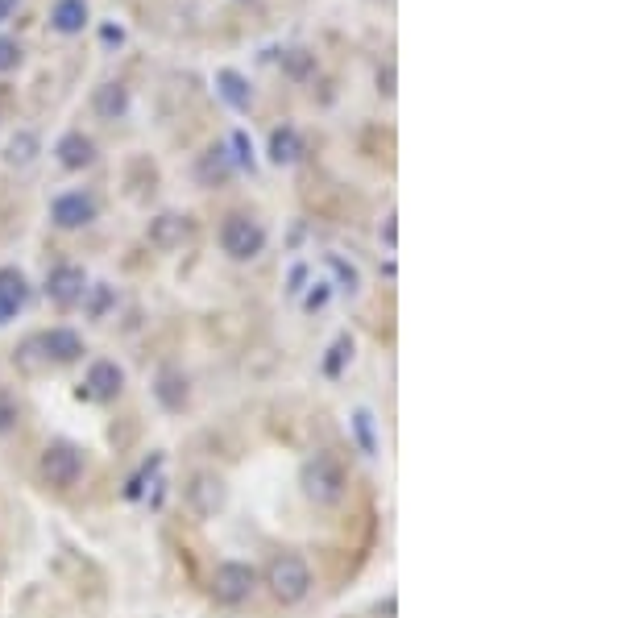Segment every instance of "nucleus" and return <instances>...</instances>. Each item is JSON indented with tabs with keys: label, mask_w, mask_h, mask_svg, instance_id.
<instances>
[{
	"label": "nucleus",
	"mask_w": 622,
	"mask_h": 618,
	"mask_svg": "<svg viewBox=\"0 0 622 618\" xmlns=\"http://www.w3.org/2000/svg\"><path fill=\"white\" fill-rule=\"evenodd\" d=\"M38 349H42L46 361H59V365H71V361L83 357V341H79V332H71V328H50V332H42V336H38Z\"/></svg>",
	"instance_id": "obj_10"
},
{
	"label": "nucleus",
	"mask_w": 622,
	"mask_h": 618,
	"mask_svg": "<svg viewBox=\"0 0 622 618\" xmlns=\"http://www.w3.org/2000/svg\"><path fill=\"white\" fill-rule=\"evenodd\" d=\"M9 13H13V0H0V21H5Z\"/></svg>",
	"instance_id": "obj_31"
},
{
	"label": "nucleus",
	"mask_w": 622,
	"mask_h": 618,
	"mask_svg": "<svg viewBox=\"0 0 622 618\" xmlns=\"http://www.w3.org/2000/svg\"><path fill=\"white\" fill-rule=\"evenodd\" d=\"M183 237H187V216L166 212L150 224V245H158V249H175Z\"/></svg>",
	"instance_id": "obj_14"
},
{
	"label": "nucleus",
	"mask_w": 622,
	"mask_h": 618,
	"mask_svg": "<svg viewBox=\"0 0 622 618\" xmlns=\"http://www.w3.org/2000/svg\"><path fill=\"white\" fill-rule=\"evenodd\" d=\"M299 486L303 494L316 502V507H332V502H341L345 498V486H349V477L341 469V461H336L332 453H316L311 461H303L299 469Z\"/></svg>",
	"instance_id": "obj_1"
},
{
	"label": "nucleus",
	"mask_w": 622,
	"mask_h": 618,
	"mask_svg": "<svg viewBox=\"0 0 622 618\" xmlns=\"http://www.w3.org/2000/svg\"><path fill=\"white\" fill-rule=\"evenodd\" d=\"M328 266L336 270V278H341V291H349V295H357V287H361V278H357V270H353V266H349L345 258H336V254L328 258Z\"/></svg>",
	"instance_id": "obj_23"
},
{
	"label": "nucleus",
	"mask_w": 622,
	"mask_h": 618,
	"mask_svg": "<svg viewBox=\"0 0 622 618\" xmlns=\"http://www.w3.org/2000/svg\"><path fill=\"white\" fill-rule=\"evenodd\" d=\"M299 154H303V142H299V133L291 125H282V129L270 133V162L274 166H291V162H299Z\"/></svg>",
	"instance_id": "obj_15"
},
{
	"label": "nucleus",
	"mask_w": 622,
	"mask_h": 618,
	"mask_svg": "<svg viewBox=\"0 0 622 618\" xmlns=\"http://www.w3.org/2000/svg\"><path fill=\"white\" fill-rule=\"evenodd\" d=\"M125 390V370L117 361H92V370L88 378H83L79 386V399H96V403H108V399H117Z\"/></svg>",
	"instance_id": "obj_5"
},
{
	"label": "nucleus",
	"mask_w": 622,
	"mask_h": 618,
	"mask_svg": "<svg viewBox=\"0 0 622 618\" xmlns=\"http://www.w3.org/2000/svg\"><path fill=\"white\" fill-rule=\"evenodd\" d=\"M253 585H258V573H253L249 565H241V560H224V565H216L212 573V598L220 606H241Z\"/></svg>",
	"instance_id": "obj_4"
},
{
	"label": "nucleus",
	"mask_w": 622,
	"mask_h": 618,
	"mask_svg": "<svg viewBox=\"0 0 622 618\" xmlns=\"http://www.w3.org/2000/svg\"><path fill=\"white\" fill-rule=\"evenodd\" d=\"M216 88H220V96L229 100L237 112L249 108V83H245V75H237V71H216Z\"/></svg>",
	"instance_id": "obj_18"
},
{
	"label": "nucleus",
	"mask_w": 622,
	"mask_h": 618,
	"mask_svg": "<svg viewBox=\"0 0 622 618\" xmlns=\"http://www.w3.org/2000/svg\"><path fill=\"white\" fill-rule=\"evenodd\" d=\"M154 390H158V399H162L166 407H171V411H179V407L187 403V382H183L179 374H171V370H166V374L158 378Z\"/></svg>",
	"instance_id": "obj_19"
},
{
	"label": "nucleus",
	"mask_w": 622,
	"mask_h": 618,
	"mask_svg": "<svg viewBox=\"0 0 622 618\" xmlns=\"http://www.w3.org/2000/svg\"><path fill=\"white\" fill-rule=\"evenodd\" d=\"M224 498H229V490H224V482L216 473H195L191 477V486H187V502H191V511L195 515H216L224 507Z\"/></svg>",
	"instance_id": "obj_9"
},
{
	"label": "nucleus",
	"mask_w": 622,
	"mask_h": 618,
	"mask_svg": "<svg viewBox=\"0 0 622 618\" xmlns=\"http://www.w3.org/2000/svg\"><path fill=\"white\" fill-rule=\"evenodd\" d=\"M50 220L59 224V229H83V224L96 220V200L88 191H63L59 200L50 204Z\"/></svg>",
	"instance_id": "obj_6"
},
{
	"label": "nucleus",
	"mask_w": 622,
	"mask_h": 618,
	"mask_svg": "<svg viewBox=\"0 0 622 618\" xmlns=\"http://www.w3.org/2000/svg\"><path fill=\"white\" fill-rule=\"evenodd\" d=\"M79 473H83V461L71 444H50L42 453V477L50 486H75Z\"/></svg>",
	"instance_id": "obj_7"
},
{
	"label": "nucleus",
	"mask_w": 622,
	"mask_h": 618,
	"mask_svg": "<svg viewBox=\"0 0 622 618\" xmlns=\"http://www.w3.org/2000/svg\"><path fill=\"white\" fill-rule=\"evenodd\" d=\"M54 154H59V162L67 166V171H83V166H92V158H96V146H92L83 133H67Z\"/></svg>",
	"instance_id": "obj_12"
},
{
	"label": "nucleus",
	"mask_w": 622,
	"mask_h": 618,
	"mask_svg": "<svg viewBox=\"0 0 622 618\" xmlns=\"http://www.w3.org/2000/svg\"><path fill=\"white\" fill-rule=\"evenodd\" d=\"M262 245H266V229L258 220H249V216H229L220 224V249L229 254L233 262H249V258H258L262 254Z\"/></svg>",
	"instance_id": "obj_3"
},
{
	"label": "nucleus",
	"mask_w": 622,
	"mask_h": 618,
	"mask_svg": "<svg viewBox=\"0 0 622 618\" xmlns=\"http://www.w3.org/2000/svg\"><path fill=\"white\" fill-rule=\"evenodd\" d=\"M25 299H30V283H25V274L5 266V270H0V324H9L25 307Z\"/></svg>",
	"instance_id": "obj_11"
},
{
	"label": "nucleus",
	"mask_w": 622,
	"mask_h": 618,
	"mask_svg": "<svg viewBox=\"0 0 622 618\" xmlns=\"http://www.w3.org/2000/svg\"><path fill=\"white\" fill-rule=\"evenodd\" d=\"M46 295L59 307H75V303H83V295H88V274L79 266H54L46 278Z\"/></svg>",
	"instance_id": "obj_8"
},
{
	"label": "nucleus",
	"mask_w": 622,
	"mask_h": 618,
	"mask_svg": "<svg viewBox=\"0 0 622 618\" xmlns=\"http://www.w3.org/2000/svg\"><path fill=\"white\" fill-rule=\"evenodd\" d=\"M17 419H21L17 399L9 395V390H0V436H9V432L17 428Z\"/></svg>",
	"instance_id": "obj_22"
},
{
	"label": "nucleus",
	"mask_w": 622,
	"mask_h": 618,
	"mask_svg": "<svg viewBox=\"0 0 622 618\" xmlns=\"http://www.w3.org/2000/svg\"><path fill=\"white\" fill-rule=\"evenodd\" d=\"M324 303H328V287H324V283H316V291L307 295V303H303V307H307V312H320Z\"/></svg>",
	"instance_id": "obj_28"
},
{
	"label": "nucleus",
	"mask_w": 622,
	"mask_h": 618,
	"mask_svg": "<svg viewBox=\"0 0 622 618\" xmlns=\"http://www.w3.org/2000/svg\"><path fill=\"white\" fill-rule=\"evenodd\" d=\"M50 21H54V30L59 34H79L83 25H88V5H83V0H59Z\"/></svg>",
	"instance_id": "obj_16"
},
{
	"label": "nucleus",
	"mask_w": 622,
	"mask_h": 618,
	"mask_svg": "<svg viewBox=\"0 0 622 618\" xmlns=\"http://www.w3.org/2000/svg\"><path fill=\"white\" fill-rule=\"evenodd\" d=\"M394 212H386V220H382V241H386V249H394V241H399V229H394Z\"/></svg>",
	"instance_id": "obj_29"
},
{
	"label": "nucleus",
	"mask_w": 622,
	"mask_h": 618,
	"mask_svg": "<svg viewBox=\"0 0 622 618\" xmlns=\"http://www.w3.org/2000/svg\"><path fill=\"white\" fill-rule=\"evenodd\" d=\"M266 585H270V594L282 602V606H295L307 598V589H311V569H307V560L295 556V552H282L270 560V569H266Z\"/></svg>",
	"instance_id": "obj_2"
},
{
	"label": "nucleus",
	"mask_w": 622,
	"mask_h": 618,
	"mask_svg": "<svg viewBox=\"0 0 622 618\" xmlns=\"http://www.w3.org/2000/svg\"><path fill=\"white\" fill-rule=\"evenodd\" d=\"M195 175H200V183H208V187L224 183V179L233 175V158H229V150H224V146H212V150L200 158V166H195Z\"/></svg>",
	"instance_id": "obj_13"
},
{
	"label": "nucleus",
	"mask_w": 622,
	"mask_h": 618,
	"mask_svg": "<svg viewBox=\"0 0 622 618\" xmlns=\"http://www.w3.org/2000/svg\"><path fill=\"white\" fill-rule=\"evenodd\" d=\"M17 63H21V50H17V42L0 38V75H5V71H13Z\"/></svg>",
	"instance_id": "obj_25"
},
{
	"label": "nucleus",
	"mask_w": 622,
	"mask_h": 618,
	"mask_svg": "<svg viewBox=\"0 0 622 618\" xmlns=\"http://www.w3.org/2000/svg\"><path fill=\"white\" fill-rule=\"evenodd\" d=\"M125 108H129V92L121 88V83H104V88L96 92V112H100L104 121L125 117Z\"/></svg>",
	"instance_id": "obj_17"
},
{
	"label": "nucleus",
	"mask_w": 622,
	"mask_h": 618,
	"mask_svg": "<svg viewBox=\"0 0 622 618\" xmlns=\"http://www.w3.org/2000/svg\"><path fill=\"white\" fill-rule=\"evenodd\" d=\"M349 357H353V341H349V336H336L332 349H328V357H324V374H328V378H341V370H345Z\"/></svg>",
	"instance_id": "obj_20"
},
{
	"label": "nucleus",
	"mask_w": 622,
	"mask_h": 618,
	"mask_svg": "<svg viewBox=\"0 0 622 618\" xmlns=\"http://www.w3.org/2000/svg\"><path fill=\"white\" fill-rule=\"evenodd\" d=\"M233 146H237V162L241 166H253V146H249L245 133H233Z\"/></svg>",
	"instance_id": "obj_27"
},
{
	"label": "nucleus",
	"mask_w": 622,
	"mask_h": 618,
	"mask_svg": "<svg viewBox=\"0 0 622 618\" xmlns=\"http://www.w3.org/2000/svg\"><path fill=\"white\" fill-rule=\"evenodd\" d=\"M282 63H287L291 75H307L311 71V59H307L303 50H287V54H282Z\"/></svg>",
	"instance_id": "obj_26"
},
{
	"label": "nucleus",
	"mask_w": 622,
	"mask_h": 618,
	"mask_svg": "<svg viewBox=\"0 0 622 618\" xmlns=\"http://www.w3.org/2000/svg\"><path fill=\"white\" fill-rule=\"evenodd\" d=\"M353 428H357V440H361V448H365V453H374V415L370 411H357L353 415Z\"/></svg>",
	"instance_id": "obj_24"
},
{
	"label": "nucleus",
	"mask_w": 622,
	"mask_h": 618,
	"mask_svg": "<svg viewBox=\"0 0 622 618\" xmlns=\"http://www.w3.org/2000/svg\"><path fill=\"white\" fill-rule=\"evenodd\" d=\"M34 150H38V137H34V133H17L13 146H9V162H17V166L34 162Z\"/></svg>",
	"instance_id": "obj_21"
},
{
	"label": "nucleus",
	"mask_w": 622,
	"mask_h": 618,
	"mask_svg": "<svg viewBox=\"0 0 622 618\" xmlns=\"http://www.w3.org/2000/svg\"><path fill=\"white\" fill-rule=\"evenodd\" d=\"M108 303H112V291L100 283V287H96V295H92V316H104V307H108Z\"/></svg>",
	"instance_id": "obj_30"
}]
</instances>
